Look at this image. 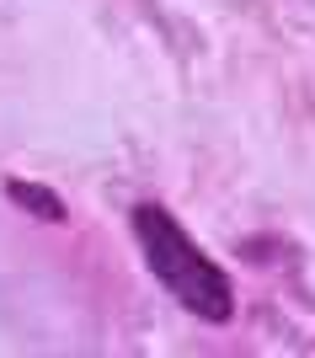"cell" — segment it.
<instances>
[{"label":"cell","mask_w":315,"mask_h":358,"mask_svg":"<svg viewBox=\"0 0 315 358\" xmlns=\"http://www.w3.org/2000/svg\"><path fill=\"white\" fill-rule=\"evenodd\" d=\"M0 187H6V198H11L16 209H27L32 220H43V224H64V198H59V193H48L43 182H27V177H6Z\"/></svg>","instance_id":"obj_2"},{"label":"cell","mask_w":315,"mask_h":358,"mask_svg":"<svg viewBox=\"0 0 315 358\" xmlns=\"http://www.w3.org/2000/svg\"><path fill=\"white\" fill-rule=\"evenodd\" d=\"M129 224H134V241H139V252H145V262H150L155 284L177 299L187 315L209 321V327H225L230 315H235V289H230L225 268L171 220V209L139 203L129 214Z\"/></svg>","instance_id":"obj_1"}]
</instances>
